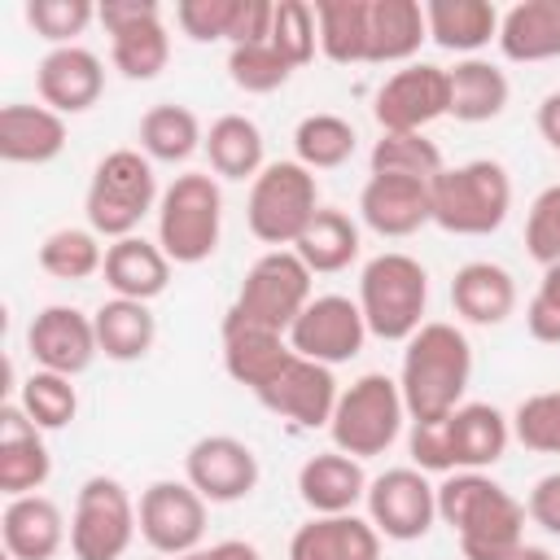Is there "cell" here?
<instances>
[{
  "mask_svg": "<svg viewBox=\"0 0 560 560\" xmlns=\"http://www.w3.org/2000/svg\"><path fill=\"white\" fill-rule=\"evenodd\" d=\"M499 52L508 61L560 57V0H521L499 18Z\"/></svg>",
  "mask_w": 560,
  "mask_h": 560,
  "instance_id": "4dcf8cb0",
  "label": "cell"
},
{
  "mask_svg": "<svg viewBox=\"0 0 560 560\" xmlns=\"http://www.w3.org/2000/svg\"><path fill=\"white\" fill-rule=\"evenodd\" d=\"M451 306L459 319L477 328H494L516 311V280L499 262H486V258L464 262L451 280Z\"/></svg>",
  "mask_w": 560,
  "mask_h": 560,
  "instance_id": "83f0119b",
  "label": "cell"
},
{
  "mask_svg": "<svg viewBox=\"0 0 560 560\" xmlns=\"http://www.w3.org/2000/svg\"><path fill=\"white\" fill-rule=\"evenodd\" d=\"M354 127L341 114H306L293 127V153L306 171H332L354 158Z\"/></svg>",
  "mask_w": 560,
  "mask_h": 560,
  "instance_id": "ab89813d",
  "label": "cell"
},
{
  "mask_svg": "<svg viewBox=\"0 0 560 560\" xmlns=\"http://www.w3.org/2000/svg\"><path fill=\"white\" fill-rule=\"evenodd\" d=\"M368 162H372V175H402V179H424V184H433L446 171L442 149L424 131H381Z\"/></svg>",
  "mask_w": 560,
  "mask_h": 560,
  "instance_id": "f35d334b",
  "label": "cell"
},
{
  "mask_svg": "<svg viewBox=\"0 0 560 560\" xmlns=\"http://www.w3.org/2000/svg\"><path fill=\"white\" fill-rule=\"evenodd\" d=\"M525 249L542 267H560V184H547L525 214Z\"/></svg>",
  "mask_w": 560,
  "mask_h": 560,
  "instance_id": "c3c4849f",
  "label": "cell"
},
{
  "mask_svg": "<svg viewBox=\"0 0 560 560\" xmlns=\"http://www.w3.org/2000/svg\"><path fill=\"white\" fill-rule=\"evenodd\" d=\"M402 420H407V402H402L398 381L385 372H363L359 381L341 389L332 420H328V438L337 451L354 459H372L398 442Z\"/></svg>",
  "mask_w": 560,
  "mask_h": 560,
  "instance_id": "52a82bcc",
  "label": "cell"
},
{
  "mask_svg": "<svg viewBox=\"0 0 560 560\" xmlns=\"http://www.w3.org/2000/svg\"><path fill=\"white\" fill-rule=\"evenodd\" d=\"M315 210H319V184L315 171H306L298 158L267 162L245 197V223L271 249H293L306 223L315 219Z\"/></svg>",
  "mask_w": 560,
  "mask_h": 560,
  "instance_id": "9c48e42d",
  "label": "cell"
},
{
  "mask_svg": "<svg viewBox=\"0 0 560 560\" xmlns=\"http://www.w3.org/2000/svg\"><path fill=\"white\" fill-rule=\"evenodd\" d=\"M96 324V346L105 359L114 363H136L153 350L158 341V319L149 311V302H131V298H109L92 311Z\"/></svg>",
  "mask_w": 560,
  "mask_h": 560,
  "instance_id": "836d02e7",
  "label": "cell"
},
{
  "mask_svg": "<svg viewBox=\"0 0 560 560\" xmlns=\"http://www.w3.org/2000/svg\"><path fill=\"white\" fill-rule=\"evenodd\" d=\"M254 398H258L267 411L284 416V420H293V424H302V429H328L341 389H337L332 368H324V363H315V359H302V354L293 350V359H289Z\"/></svg>",
  "mask_w": 560,
  "mask_h": 560,
  "instance_id": "e0dca14e",
  "label": "cell"
},
{
  "mask_svg": "<svg viewBox=\"0 0 560 560\" xmlns=\"http://www.w3.org/2000/svg\"><path fill=\"white\" fill-rule=\"evenodd\" d=\"M508 420H512V438L525 451L560 455V389H538L521 398Z\"/></svg>",
  "mask_w": 560,
  "mask_h": 560,
  "instance_id": "7bdbcfd3",
  "label": "cell"
},
{
  "mask_svg": "<svg viewBox=\"0 0 560 560\" xmlns=\"http://www.w3.org/2000/svg\"><path fill=\"white\" fill-rule=\"evenodd\" d=\"M359 219L376 236H411L424 223H433V197L424 179H402V175H368L359 192Z\"/></svg>",
  "mask_w": 560,
  "mask_h": 560,
  "instance_id": "ffe728a7",
  "label": "cell"
},
{
  "mask_svg": "<svg viewBox=\"0 0 560 560\" xmlns=\"http://www.w3.org/2000/svg\"><path fill=\"white\" fill-rule=\"evenodd\" d=\"M368 324H363V311L359 302H350L346 293H319L306 302V311L293 319L289 328V346L302 354V359H315L324 368H337V363H350L363 341H368Z\"/></svg>",
  "mask_w": 560,
  "mask_h": 560,
  "instance_id": "5bb4252c",
  "label": "cell"
},
{
  "mask_svg": "<svg viewBox=\"0 0 560 560\" xmlns=\"http://www.w3.org/2000/svg\"><path fill=\"white\" fill-rule=\"evenodd\" d=\"M289 74H293V66L271 48V39L236 44V48L228 52V79H232L241 92H254V96L276 92V88L289 83Z\"/></svg>",
  "mask_w": 560,
  "mask_h": 560,
  "instance_id": "f6af8a7d",
  "label": "cell"
},
{
  "mask_svg": "<svg viewBox=\"0 0 560 560\" xmlns=\"http://www.w3.org/2000/svg\"><path fill=\"white\" fill-rule=\"evenodd\" d=\"M433 223L451 236H490L512 210V175L494 158L446 166L433 184Z\"/></svg>",
  "mask_w": 560,
  "mask_h": 560,
  "instance_id": "277c9868",
  "label": "cell"
},
{
  "mask_svg": "<svg viewBox=\"0 0 560 560\" xmlns=\"http://www.w3.org/2000/svg\"><path fill=\"white\" fill-rule=\"evenodd\" d=\"M319 52L337 66L368 61V0H315Z\"/></svg>",
  "mask_w": 560,
  "mask_h": 560,
  "instance_id": "74e56055",
  "label": "cell"
},
{
  "mask_svg": "<svg viewBox=\"0 0 560 560\" xmlns=\"http://www.w3.org/2000/svg\"><path fill=\"white\" fill-rule=\"evenodd\" d=\"M293 254L306 262V271H311V276L346 271V267L359 258V223H354L346 210L319 206V210H315V219L306 223V232L298 236Z\"/></svg>",
  "mask_w": 560,
  "mask_h": 560,
  "instance_id": "d590c367",
  "label": "cell"
},
{
  "mask_svg": "<svg viewBox=\"0 0 560 560\" xmlns=\"http://www.w3.org/2000/svg\"><path fill=\"white\" fill-rule=\"evenodd\" d=\"M175 560H210V551H206V547H197V551H184V556H175Z\"/></svg>",
  "mask_w": 560,
  "mask_h": 560,
  "instance_id": "11a10c76",
  "label": "cell"
},
{
  "mask_svg": "<svg viewBox=\"0 0 560 560\" xmlns=\"http://www.w3.org/2000/svg\"><path fill=\"white\" fill-rule=\"evenodd\" d=\"M26 26L48 39L52 48H66L74 44V35L88 31V22L96 18V4L92 0H26Z\"/></svg>",
  "mask_w": 560,
  "mask_h": 560,
  "instance_id": "bcb514c9",
  "label": "cell"
},
{
  "mask_svg": "<svg viewBox=\"0 0 560 560\" xmlns=\"http://www.w3.org/2000/svg\"><path fill=\"white\" fill-rule=\"evenodd\" d=\"M39 433L44 429L18 402L0 407V490L9 499L39 494V486L52 477V455Z\"/></svg>",
  "mask_w": 560,
  "mask_h": 560,
  "instance_id": "7402d4cb",
  "label": "cell"
},
{
  "mask_svg": "<svg viewBox=\"0 0 560 560\" xmlns=\"http://www.w3.org/2000/svg\"><path fill=\"white\" fill-rule=\"evenodd\" d=\"M96 22L109 35V57L122 79L149 83L171 61V35L158 0H105L96 4Z\"/></svg>",
  "mask_w": 560,
  "mask_h": 560,
  "instance_id": "8fae6325",
  "label": "cell"
},
{
  "mask_svg": "<svg viewBox=\"0 0 560 560\" xmlns=\"http://www.w3.org/2000/svg\"><path fill=\"white\" fill-rule=\"evenodd\" d=\"M311 271L293 249H267L241 280L223 324H245V328H267V332H284L293 328V319L306 311L311 302Z\"/></svg>",
  "mask_w": 560,
  "mask_h": 560,
  "instance_id": "ba28073f",
  "label": "cell"
},
{
  "mask_svg": "<svg viewBox=\"0 0 560 560\" xmlns=\"http://www.w3.org/2000/svg\"><path fill=\"white\" fill-rule=\"evenodd\" d=\"M438 516L455 529L464 560H508L525 542V503L486 472H446Z\"/></svg>",
  "mask_w": 560,
  "mask_h": 560,
  "instance_id": "6da1fadb",
  "label": "cell"
},
{
  "mask_svg": "<svg viewBox=\"0 0 560 560\" xmlns=\"http://www.w3.org/2000/svg\"><path fill=\"white\" fill-rule=\"evenodd\" d=\"M368 472L346 451H319L298 468V499L311 508V516H341L354 512L368 494Z\"/></svg>",
  "mask_w": 560,
  "mask_h": 560,
  "instance_id": "603a6c76",
  "label": "cell"
},
{
  "mask_svg": "<svg viewBox=\"0 0 560 560\" xmlns=\"http://www.w3.org/2000/svg\"><path fill=\"white\" fill-rule=\"evenodd\" d=\"M206 551H210V560H262V551L254 542H245V538H223V542H214Z\"/></svg>",
  "mask_w": 560,
  "mask_h": 560,
  "instance_id": "f5cc1de1",
  "label": "cell"
},
{
  "mask_svg": "<svg viewBox=\"0 0 560 560\" xmlns=\"http://www.w3.org/2000/svg\"><path fill=\"white\" fill-rule=\"evenodd\" d=\"M136 140H140V153L149 162H171L175 166V162H188L206 144V131H201V122H197V114L188 105H171L166 101V105L144 109Z\"/></svg>",
  "mask_w": 560,
  "mask_h": 560,
  "instance_id": "8d00e7d4",
  "label": "cell"
},
{
  "mask_svg": "<svg viewBox=\"0 0 560 560\" xmlns=\"http://www.w3.org/2000/svg\"><path fill=\"white\" fill-rule=\"evenodd\" d=\"M223 236V188L214 175L184 171L162 188L158 201V245L171 262L197 267L219 249Z\"/></svg>",
  "mask_w": 560,
  "mask_h": 560,
  "instance_id": "5b68a950",
  "label": "cell"
},
{
  "mask_svg": "<svg viewBox=\"0 0 560 560\" xmlns=\"http://www.w3.org/2000/svg\"><path fill=\"white\" fill-rule=\"evenodd\" d=\"M538 131H542V140L560 153V92H547V96L538 101Z\"/></svg>",
  "mask_w": 560,
  "mask_h": 560,
  "instance_id": "816d5d0a",
  "label": "cell"
},
{
  "mask_svg": "<svg viewBox=\"0 0 560 560\" xmlns=\"http://www.w3.org/2000/svg\"><path fill=\"white\" fill-rule=\"evenodd\" d=\"M35 262L52 280H88L105 267V249H101V236L92 228H57L39 241Z\"/></svg>",
  "mask_w": 560,
  "mask_h": 560,
  "instance_id": "60d3db41",
  "label": "cell"
},
{
  "mask_svg": "<svg viewBox=\"0 0 560 560\" xmlns=\"http://www.w3.org/2000/svg\"><path fill=\"white\" fill-rule=\"evenodd\" d=\"M398 389L411 420H446L464 407V389L472 381V346L455 324L429 319L420 332L402 341Z\"/></svg>",
  "mask_w": 560,
  "mask_h": 560,
  "instance_id": "7a4b0ae2",
  "label": "cell"
},
{
  "mask_svg": "<svg viewBox=\"0 0 560 560\" xmlns=\"http://www.w3.org/2000/svg\"><path fill=\"white\" fill-rule=\"evenodd\" d=\"M293 359V346L284 332H267V328H245V324H223V372L245 385L249 394H258L284 363Z\"/></svg>",
  "mask_w": 560,
  "mask_h": 560,
  "instance_id": "f546056e",
  "label": "cell"
},
{
  "mask_svg": "<svg viewBox=\"0 0 560 560\" xmlns=\"http://www.w3.org/2000/svg\"><path fill=\"white\" fill-rule=\"evenodd\" d=\"M359 311L372 337L381 341H407L411 332H420L424 306H429V271L402 254V249H385L376 258L363 262L359 271Z\"/></svg>",
  "mask_w": 560,
  "mask_h": 560,
  "instance_id": "3957f363",
  "label": "cell"
},
{
  "mask_svg": "<svg viewBox=\"0 0 560 560\" xmlns=\"http://www.w3.org/2000/svg\"><path fill=\"white\" fill-rule=\"evenodd\" d=\"M451 472H481L503 459L512 442V420L490 402H464L442 420Z\"/></svg>",
  "mask_w": 560,
  "mask_h": 560,
  "instance_id": "44dd1931",
  "label": "cell"
},
{
  "mask_svg": "<svg viewBox=\"0 0 560 560\" xmlns=\"http://www.w3.org/2000/svg\"><path fill=\"white\" fill-rule=\"evenodd\" d=\"M105 284L114 298H131V302H153L166 293L171 284V258L162 254L158 241L144 236H122L114 245H105V267H101Z\"/></svg>",
  "mask_w": 560,
  "mask_h": 560,
  "instance_id": "4316f807",
  "label": "cell"
},
{
  "mask_svg": "<svg viewBox=\"0 0 560 560\" xmlns=\"http://www.w3.org/2000/svg\"><path fill=\"white\" fill-rule=\"evenodd\" d=\"M18 407H22L44 433H52V429H66V424L79 416V394H74L70 376L35 368V372L18 385Z\"/></svg>",
  "mask_w": 560,
  "mask_h": 560,
  "instance_id": "b9f144b4",
  "label": "cell"
},
{
  "mask_svg": "<svg viewBox=\"0 0 560 560\" xmlns=\"http://www.w3.org/2000/svg\"><path fill=\"white\" fill-rule=\"evenodd\" d=\"M35 92L48 109L66 114H83L101 101L105 92V66L92 48L83 44H66V48H48L35 66Z\"/></svg>",
  "mask_w": 560,
  "mask_h": 560,
  "instance_id": "d6986e66",
  "label": "cell"
},
{
  "mask_svg": "<svg viewBox=\"0 0 560 560\" xmlns=\"http://www.w3.org/2000/svg\"><path fill=\"white\" fill-rule=\"evenodd\" d=\"M206 158H210V171L223 175V179H249L267 166V140H262V127L245 114H219L206 131Z\"/></svg>",
  "mask_w": 560,
  "mask_h": 560,
  "instance_id": "e575fe53",
  "label": "cell"
},
{
  "mask_svg": "<svg viewBox=\"0 0 560 560\" xmlns=\"http://www.w3.org/2000/svg\"><path fill=\"white\" fill-rule=\"evenodd\" d=\"M241 9H245V0H179L175 22L197 44H214V39L232 44L236 26H241Z\"/></svg>",
  "mask_w": 560,
  "mask_h": 560,
  "instance_id": "7dc6e473",
  "label": "cell"
},
{
  "mask_svg": "<svg viewBox=\"0 0 560 560\" xmlns=\"http://www.w3.org/2000/svg\"><path fill=\"white\" fill-rule=\"evenodd\" d=\"M136 516H140V538L171 560L184 551H197L206 538V499L188 481L166 477V481L144 486Z\"/></svg>",
  "mask_w": 560,
  "mask_h": 560,
  "instance_id": "9a60e30c",
  "label": "cell"
},
{
  "mask_svg": "<svg viewBox=\"0 0 560 560\" xmlns=\"http://www.w3.org/2000/svg\"><path fill=\"white\" fill-rule=\"evenodd\" d=\"M0 538L9 560H52L66 547V516L48 494H22L4 503Z\"/></svg>",
  "mask_w": 560,
  "mask_h": 560,
  "instance_id": "cb8c5ba5",
  "label": "cell"
},
{
  "mask_svg": "<svg viewBox=\"0 0 560 560\" xmlns=\"http://www.w3.org/2000/svg\"><path fill=\"white\" fill-rule=\"evenodd\" d=\"M267 39H271V48H276L293 70H302V66L315 57V48H319L315 9H311L306 0H280V4L271 9V31H267Z\"/></svg>",
  "mask_w": 560,
  "mask_h": 560,
  "instance_id": "ee69618b",
  "label": "cell"
},
{
  "mask_svg": "<svg viewBox=\"0 0 560 560\" xmlns=\"http://www.w3.org/2000/svg\"><path fill=\"white\" fill-rule=\"evenodd\" d=\"M140 534L136 503L118 477H88L70 512V551L74 560H122Z\"/></svg>",
  "mask_w": 560,
  "mask_h": 560,
  "instance_id": "30bf717a",
  "label": "cell"
},
{
  "mask_svg": "<svg viewBox=\"0 0 560 560\" xmlns=\"http://www.w3.org/2000/svg\"><path fill=\"white\" fill-rule=\"evenodd\" d=\"M26 350H31V359L44 372H61V376L74 381L101 354L96 324L79 306H61V302L57 306H44V311H35V319L26 328Z\"/></svg>",
  "mask_w": 560,
  "mask_h": 560,
  "instance_id": "ac0fdd59",
  "label": "cell"
},
{
  "mask_svg": "<svg viewBox=\"0 0 560 560\" xmlns=\"http://www.w3.org/2000/svg\"><path fill=\"white\" fill-rule=\"evenodd\" d=\"M446 109H451V79L433 61H411L394 70L372 96V114L381 131H424L429 122L446 118Z\"/></svg>",
  "mask_w": 560,
  "mask_h": 560,
  "instance_id": "4fadbf2b",
  "label": "cell"
},
{
  "mask_svg": "<svg viewBox=\"0 0 560 560\" xmlns=\"http://www.w3.org/2000/svg\"><path fill=\"white\" fill-rule=\"evenodd\" d=\"M525 328L542 346H560V267H542V280L525 306Z\"/></svg>",
  "mask_w": 560,
  "mask_h": 560,
  "instance_id": "681fc988",
  "label": "cell"
},
{
  "mask_svg": "<svg viewBox=\"0 0 560 560\" xmlns=\"http://www.w3.org/2000/svg\"><path fill=\"white\" fill-rule=\"evenodd\" d=\"M184 481L206 503H236L258 486V455L232 433H206L184 455Z\"/></svg>",
  "mask_w": 560,
  "mask_h": 560,
  "instance_id": "2e32d148",
  "label": "cell"
},
{
  "mask_svg": "<svg viewBox=\"0 0 560 560\" xmlns=\"http://www.w3.org/2000/svg\"><path fill=\"white\" fill-rule=\"evenodd\" d=\"M429 39L424 4L420 0H368V61L372 66H394L420 52Z\"/></svg>",
  "mask_w": 560,
  "mask_h": 560,
  "instance_id": "f1b7e54d",
  "label": "cell"
},
{
  "mask_svg": "<svg viewBox=\"0 0 560 560\" xmlns=\"http://www.w3.org/2000/svg\"><path fill=\"white\" fill-rule=\"evenodd\" d=\"M446 79H451V109L446 114L455 122H490L508 109L512 88H508V74L494 61L464 57L446 70Z\"/></svg>",
  "mask_w": 560,
  "mask_h": 560,
  "instance_id": "d6a6232c",
  "label": "cell"
},
{
  "mask_svg": "<svg viewBox=\"0 0 560 560\" xmlns=\"http://www.w3.org/2000/svg\"><path fill=\"white\" fill-rule=\"evenodd\" d=\"M363 503H368V521L389 542H416L438 521V486H429L420 468H385L381 477L368 481Z\"/></svg>",
  "mask_w": 560,
  "mask_h": 560,
  "instance_id": "7c38bea8",
  "label": "cell"
},
{
  "mask_svg": "<svg viewBox=\"0 0 560 560\" xmlns=\"http://www.w3.org/2000/svg\"><path fill=\"white\" fill-rule=\"evenodd\" d=\"M508 560H551V551H547V547H529V542H521Z\"/></svg>",
  "mask_w": 560,
  "mask_h": 560,
  "instance_id": "db71d44e",
  "label": "cell"
},
{
  "mask_svg": "<svg viewBox=\"0 0 560 560\" xmlns=\"http://www.w3.org/2000/svg\"><path fill=\"white\" fill-rule=\"evenodd\" d=\"M499 9L486 0H429L424 4V22H429V39L446 52H464L472 57L477 48H486L490 39H499Z\"/></svg>",
  "mask_w": 560,
  "mask_h": 560,
  "instance_id": "1f68e13d",
  "label": "cell"
},
{
  "mask_svg": "<svg viewBox=\"0 0 560 560\" xmlns=\"http://www.w3.org/2000/svg\"><path fill=\"white\" fill-rule=\"evenodd\" d=\"M525 516L538 529H547V534L560 538V472H547V477L534 481V490L525 499Z\"/></svg>",
  "mask_w": 560,
  "mask_h": 560,
  "instance_id": "f907efd6",
  "label": "cell"
},
{
  "mask_svg": "<svg viewBox=\"0 0 560 560\" xmlns=\"http://www.w3.org/2000/svg\"><path fill=\"white\" fill-rule=\"evenodd\" d=\"M158 201L162 192L153 179V162L140 149H109L88 179L83 214L96 236L122 241V236H136L140 219L158 210Z\"/></svg>",
  "mask_w": 560,
  "mask_h": 560,
  "instance_id": "8992f818",
  "label": "cell"
},
{
  "mask_svg": "<svg viewBox=\"0 0 560 560\" xmlns=\"http://www.w3.org/2000/svg\"><path fill=\"white\" fill-rule=\"evenodd\" d=\"M66 149V118L48 105L9 101L0 109V158L13 166H44Z\"/></svg>",
  "mask_w": 560,
  "mask_h": 560,
  "instance_id": "484cf974",
  "label": "cell"
},
{
  "mask_svg": "<svg viewBox=\"0 0 560 560\" xmlns=\"http://www.w3.org/2000/svg\"><path fill=\"white\" fill-rule=\"evenodd\" d=\"M289 560H381V534L368 516H311L289 538Z\"/></svg>",
  "mask_w": 560,
  "mask_h": 560,
  "instance_id": "d4e9b609",
  "label": "cell"
}]
</instances>
